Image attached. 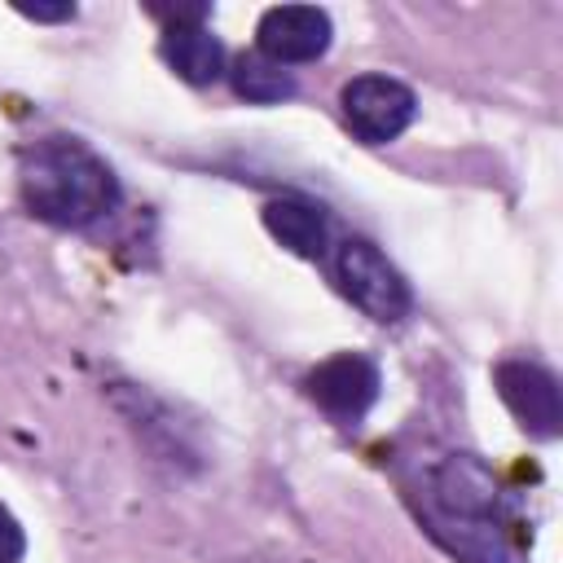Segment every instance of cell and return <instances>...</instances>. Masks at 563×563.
I'll list each match as a JSON object with an SVG mask.
<instances>
[{"mask_svg": "<svg viewBox=\"0 0 563 563\" xmlns=\"http://www.w3.org/2000/svg\"><path fill=\"white\" fill-rule=\"evenodd\" d=\"M18 189L31 216L62 229H84L110 216L119 202V180L106 158L70 136H48L31 145L18 167Z\"/></svg>", "mask_w": 563, "mask_h": 563, "instance_id": "cell-1", "label": "cell"}, {"mask_svg": "<svg viewBox=\"0 0 563 563\" xmlns=\"http://www.w3.org/2000/svg\"><path fill=\"white\" fill-rule=\"evenodd\" d=\"M431 532L462 563H519L501 523H497V488L488 471L471 457H449L431 475Z\"/></svg>", "mask_w": 563, "mask_h": 563, "instance_id": "cell-2", "label": "cell"}, {"mask_svg": "<svg viewBox=\"0 0 563 563\" xmlns=\"http://www.w3.org/2000/svg\"><path fill=\"white\" fill-rule=\"evenodd\" d=\"M334 282L339 290L374 321L391 325L409 312L413 295H409V282L396 273V264H387V255L365 242V238H343L334 246Z\"/></svg>", "mask_w": 563, "mask_h": 563, "instance_id": "cell-3", "label": "cell"}, {"mask_svg": "<svg viewBox=\"0 0 563 563\" xmlns=\"http://www.w3.org/2000/svg\"><path fill=\"white\" fill-rule=\"evenodd\" d=\"M339 106H343L347 128L369 145L396 141L418 114L413 88L391 79V75H356V79H347L343 92H339Z\"/></svg>", "mask_w": 563, "mask_h": 563, "instance_id": "cell-4", "label": "cell"}, {"mask_svg": "<svg viewBox=\"0 0 563 563\" xmlns=\"http://www.w3.org/2000/svg\"><path fill=\"white\" fill-rule=\"evenodd\" d=\"M493 387L501 396V405L515 413V422L537 435V440H554L563 431V400H559V383L545 365L537 361H501L493 369Z\"/></svg>", "mask_w": 563, "mask_h": 563, "instance_id": "cell-5", "label": "cell"}, {"mask_svg": "<svg viewBox=\"0 0 563 563\" xmlns=\"http://www.w3.org/2000/svg\"><path fill=\"white\" fill-rule=\"evenodd\" d=\"M378 387H383L378 365L361 352H339L303 378V391L312 396V405L339 422H356L378 400Z\"/></svg>", "mask_w": 563, "mask_h": 563, "instance_id": "cell-6", "label": "cell"}, {"mask_svg": "<svg viewBox=\"0 0 563 563\" xmlns=\"http://www.w3.org/2000/svg\"><path fill=\"white\" fill-rule=\"evenodd\" d=\"M330 35H334L330 13L317 4H273V9H264L260 26H255L260 53L273 57L277 66L317 62L330 48Z\"/></svg>", "mask_w": 563, "mask_h": 563, "instance_id": "cell-7", "label": "cell"}, {"mask_svg": "<svg viewBox=\"0 0 563 563\" xmlns=\"http://www.w3.org/2000/svg\"><path fill=\"white\" fill-rule=\"evenodd\" d=\"M158 57L167 62L172 75H180L194 88H207L224 75V44L207 26H163Z\"/></svg>", "mask_w": 563, "mask_h": 563, "instance_id": "cell-8", "label": "cell"}, {"mask_svg": "<svg viewBox=\"0 0 563 563\" xmlns=\"http://www.w3.org/2000/svg\"><path fill=\"white\" fill-rule=\"evenodd\" d=\"M264 229L295 255L303 260H321L325 246H330V220L317 202H303V198H273L264 207Z\"/></svg>", "mask_w": 563, "mask_h": 563, "instance_id": "cell-9", "label": "cell"}, {"mask_svg": "<svg viewBox=\"0 0 563 563\" xmlns=\"http://www.w3.org/2000/svg\"><path fill=\"white\" fill-rule=\"evenodd\" d=\"M229 84L242 101H255V106H277V101L295 97V75L286 66H277L273 57H264L260 48L238 53L229 62Z\"/></svg>", "mask_w": 563, "mask_h": 563, "instance_id": "cell-10", "label": "cell"}, {"mask_svg": "<svg viewBox=\"0 0 563 563\" xmlns=\"http://www.w3.org/2000/svg\"><path fill=\"white\" fill-rule=\"evenodd\" d=\"M26 554V537H22V523L13 519L9 506H0V563H22Z\"/></svg>", "mask_w": 563, "mask_h": 563, "instance_id": "cell-11", "label": "cell"}, {"mask_svg": "<svg viewBox=\"0 0 563 563\" xmlns=\"http://www.w3.org/2000/svg\"><path fill=\"white\" fill-rule=\"evenodd\" d=\"M18 13L31 22H70L75 4H18Z\"/></svg>", "mask_w": 563, "mask_h": 563, "instance_id": "cell-12", "label": "cell"}]
</instances>
